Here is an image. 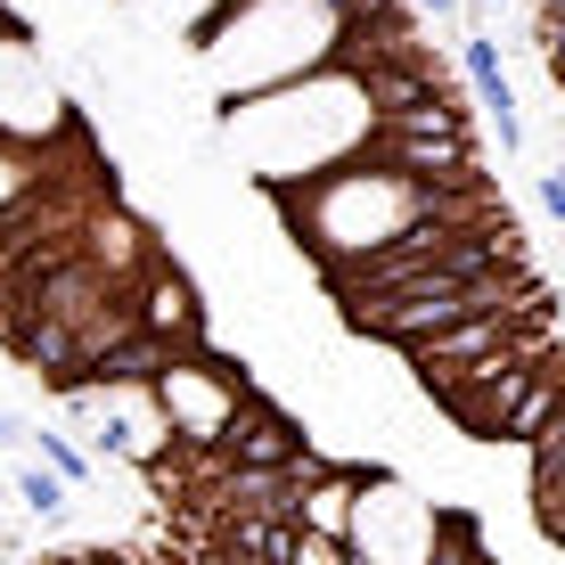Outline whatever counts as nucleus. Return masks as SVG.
Returning <instances> with one entry per match:
<instances>
[{"label":"nucleus","instance_id":"1","mask_svg":"<svg viewBox=\"0 0 565 565\" xmlns=\"http://www.w3.org/2000/svg\"><path fill=\"white\" fill-rule=\"evenodd\" d=\"M74 131H83V99L66 90L57 57L33 42V25L0 0V140L50 156V148H66Z\"/></svg>","mask_w":565,"mask_h":565},{"label":"nucleus","instance_id":"2","mask_svg":"<svg viewBox=\"0 0 565 565\" xmlns=\"http://www.w3.org/2000/svg\"><path fill=\"white\" fill-rule=\"evenodd\" d=\"M148 402H156L164 426H172V451H222L230 426L263 402V385H255V369H246L238 353L205 344V353H181V361H172L164 377L148 385Z\"/></svg>","mask_w":565,"mask_h":565},{"label":"nucleus","instance_id":"3","mask_svg":"<svg viewBox=\"0 0 565 565\" xmlns=\"http://www.w3.org/2000/svg\"><path fill=\"white\" fill-rule=\"evenodd\" d=\"M344 550H353V565H435V550H443V509H426L411 483H394L385 467H369Z\"/></svg>","mask_w":565,"mask_h":565},{"label":"nucleus","instance_id":"4","mask_svg":"<svg viewBox=\"0 0 565 565\" xmlns=\"http://www.w3.org/2000/svg\"><path fill=\"white\" fill-rule=\"evenodd\" d=\"M140 328L156 344H172V353H205L213 344V311H205V287L189 279V263L172 255V263H156L148 279H140Z\"/></svg>","mask_w":565,"mask_h":565},{"label":"nucleus","instance_id":"5","mask_svg":"<svg viewBox=\"0 0 565 565\" xmlns=\"http://www.w3.org/2000/svg\"><path fill=\"white\" fill-rule=\"evenodd\" d=\"M459 74H467V90H476L483 124L500 131V156H516V148H524V124H516V90H509V74H500V50L483 42L476 25H459Z\"/></svg>","mask_w":565,"mask_h":565},{"label":"nucleus","instance_id":"6","mask_svg":"<svg viewBox=\"0 0 565 565\" xmlns=\"http://www.w3.org/2000/svg\"><path fill=\"white\" fill-rule=\"evenodd\" d=\"M361 476H369V467H353V459H328L320 476L303 483V509H296V524H303V533H320V541H344V533H353Z\"/></svg>","mask_w":565,"mask_h":565},{"label":"nucleus","instance_id":"7","mask_svg":"<svg viewBox=\"0 0 565 565\" xmlns=\"http://www.w3.org/2000/svg\"><path fill=\"white\" fill-rule=\"evenodd\" d=\"M524 25H533V57H541V74H550V90L565 99V0H524Z\"/></svg>","mask_w":565,"mask_h":565},{"label":"nucleus","instance_id":"8","mask_svg":"<svg viewBox=\"0 0 565 565\" xmlns=\"http://www.w3.org/2000/svg\"><path fill=\"white\" fill-rule=\"evenodd\" d=\"M17 500H25V509L42 516V524H57V516L74 509V483L57 476V467H42V459H33V467H17Z\"/></svg>","mask_w":565,"mask_h":565},{"label":"nucleus","instance_id":"9","mask_svg":"<svg viewBox=\"0 0 565 565\" xmlns=\"http://www.w3.org/2000/svg\"><path fill=\"white\" fill-rule=\"evenodd\" d=\"M33 443H42V467H57V476H66V483H90V459L74 451L66 435H33Z\"/></svg>","mask_w":565,"mask_h":565},{"label":"nucleus","instance_id":"10","mask_svg":"<svg viewBox=\"0 0 565 565\" xmlns=\"http://www.w3.org/2000/svg\"><path fill=\"white\" fill-rule=\"evenodd\" d=\"M541 205H550L557 222H565V164H550V172H541Z\"/></svg>","mask_w":565,"mask_h":565},{"label":"nucleus","instance_id":"11","mask_svg":"<svg viewBox=\"0 0 565 565\" xmlns=\"http://www.w3.org/2000/svg\"><path fill=\"white\" fill-rule=\"evenodd\" d=\"M0 443H17V426H9V411H0Z\"/></svg>","mask_w":565,"mask_h":565},{"label":"nucleus","instance_id":"12","mask_svg":"<svg viewBox=\"0 0 565 565\" xmlns=\"http://www.w3.org/2000/svg\"><path fill=\"white\" fill-rule=\"evenodd\" d=\"M492 9H509V0H492Z\"/></svg>","mask_w":565,"mask_h":565}]
</instances>
